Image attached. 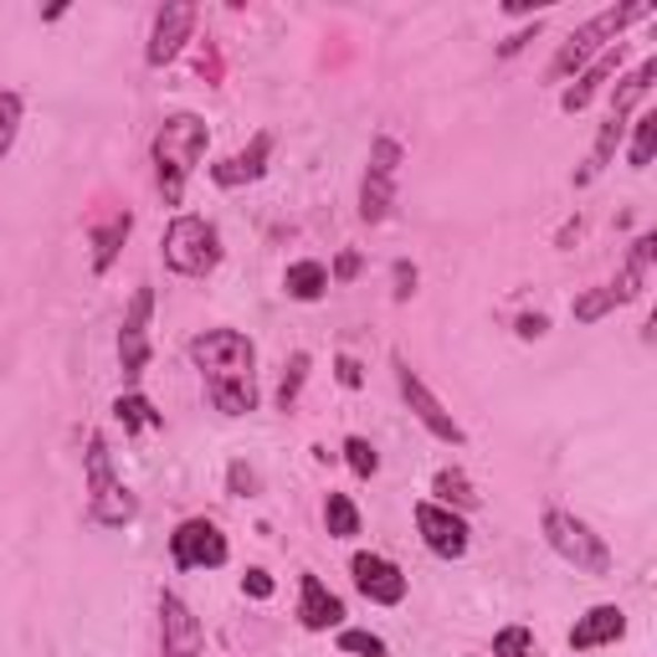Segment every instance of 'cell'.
<instances>
[{
	"label": "cell",
	"instance_id": "1",
	"mask_svg": "<svg viewBox=\"0 0 657 657\" xmlns=\"http://www.w3.org/2000/svg\"><path fill=\"white\" fill-rule=\"evenodd\" d=\"M190 360L206 376V396L221 416L257 411V349L242 329H206L190 339Z\"/></svg>",
	"mask_w": 657,
	"mask_h": 657
},
{
	"label": "cell",
	"instance_id": "2",
	"mask_svg": "<svg viewBox=\"0 0 657 657\" xmlns=\"http://www.w3.org/2000/svg\"><path fill=\"white\" fill-rule=\"evenodd\" d=\"M206 145H211V129H206V119H196V113H175V119L160 123V135L149 145V160H155V180H160L165 206L186 201V180L196 175Z\"/></svg>",
	"mask_w": 657,
	"mask_h": 657
},
{
	"label": "cell",
	"instance_id": "3",
	"mask_svg": "<svg viewBox=\"0 0 657 657\" xmlns=\"http://www.w3.org/2000/svg\"><path fill=\"white\" fill-rule=\"evenodd\" d=\"M647 16H653V0H627V6H606V11H596L586 27L570 31V41H560V52L550 57V82L580 78L611 41H621V31H627L631 21H647Z\"/></svg>",
	"mask_w": 657,
	"mask_h": 657
},
{
	"label": "cell",
	"instance_id": "4",
	"mask_svg": "<svg viewBox=\"0 0 657 657\" xmlns=\"http://www.w3.org/2000/svg\"><path fill=\"white\" fill-rule=\"evenodd\" d=\"M82 468H88V519L103 524V529H123V524L139 519V498L129 494V484L113 472V452H108L103 431H88Z\"/></svg>",
	"mask_w": 657,
	"mask_h": 657
},
{
	"label": "cell",
	"instance_id": "5",
	"mask_svg": "<svg viewBox=\"0 0 657 657\" xmlns=\"http://www.w3.org/2000/svg\"><path fill=\"white\" fill-rule=\"evenodd\" d=\"M539 535H545V545H550V550L560 555L576 576H606V570H611V550H606V539L596 535L580 514L560 509V504H550V509L539 514Z\"/></svg>",
	"mask_w": 657,
	"mask_h": 657
},
{
	"label": "cell",
	"instance_id": "6",
	"mask_svg": "<svg viewBox=\"0 0 657 657\" xmlns=\"http://www.w3.org/2000/svg\"><path fill=\"white\" fill-rule=\"evenodd\" d=\"M165 268L180 272V278H206V272H216V262H221V237H216V227L206 221V216H175L170 227H165Z\"/></svg>",
	"mask_w": 657,
	"mask_h": 657
},
{
	"label": "cell",
	"instance_id": "7",
	"mask_svg": "<svg viewBox=\"0 0 657 657\" xmlns=\"http://www.w3.org/2000/svg\"><path fill=\"white\" fill-rule=\"evenodd\" d=\"M401 145L390 135H376L370 145V165H365V180H360V221L365 227H380L396 206V180H401Z\"/></svg>",
	"mask_w": 657,
	"mask_h": 657
},
{
	"label": "cell",
	"instance_id": "8",
	"mask_svg": "<svg viewBox=\"0 0 657 657\" xmlns=\"http://www.w3.org/2000/svg\"><path fill=\"white\" fill-rule=\"evenodd\" d=\"M390 365H396V386H401V401L411 406V416H416V421H421V427H427L431 437H437V442H447V447H462V442H468V431H462V421H457V416L447 411V406L437 401V396H431V386H427L421 376H416V370H411V360H406L401 349L390 355Z\"/></svg>",
	"mask_w": 657,
	"mask_h": 657
},
{
	"label": "cell",
	"instance_id": "9",
	"mask_svg": "<svg viewBox=\"0 0 657 657\" xmlns=\"http://www.w3.org/2000/svg\"><path fill=\"white\" fill-rule=\"evenodd\" d=\"M231 545L221 535V524L196 514V519H180L170 535V560L175 570H216V565H227Z\"/></svg>",
	"mask_w": 657,
	"mask_h": 657
},
{
	"label": "cell",
	"instance_id": "10",
	"mask_svg": "<svg viewBox=\"0 0 657 657\" xmlns=\"http://www.w3.org/2000/svg\"><path fill=\"white\" fill-rule=\"evenodd\" d=\"M416 529H421V545H427L437 560H462L468 545H472L468 519L452 514V509H442L437 498H421V504H416Z\"/></svg>",
	"mask_w": 657,
	"mask_h": 657
},
{
	"label": "cell",
	"instance_id": "11",
	"mask_svg": "<svg viewBox=\"0 0 657 657\" xmlns=\"http://www.w3.org/2000/svg\"><path fill=\"white\" fill-rule=\"evenodd\" d=\"M149 313H155V288H135L129 313H123V329H119V370L129 390H135V380L145 376V365H149Z\"/></svg>",
	"mask_w": 657,
	"mask_h": 657
},
{
	"label": "cell",
	"instance_id": "12",
	"mask_svg": "<svg viewBox=\"0 0 657 657\" xmlns=\"http://www.w3.org/2000/svg\"><path fill=\"white\" fill-rule=\"evenodd\" d=\"M201 653H206L201 617L175 590H160V657H201Z\"/></svg>",
	"mask_w": 657,
	"mask_h": 657
},
{
	"label": "cell",
	"instance_id": "13",
	"mask_svg": "<svg viewBox=\"0 0 657 657\" xmlns=\"http://www.w3.org/2000/svg\"><path fill=\"white\" fill-rule=\"evenodd\" d=\"M349 576H355V590H360L365 601H376V606H401V601H406V576H401V565L386 560V555L360 550L355 560H349Z\"/></svg>",
	"mask_w": 657,
	"mask_h": 657
},
{
	"label": "cell",
	"instance_id": "14",
	"mask_svg": "<svg viewBox=\"0 0 657 657\" xmlns=\"http://www.w3.org/2000/svg\"><path fill=\"white\" fill-rule=\"evenodd\" d=\"M190 31H196V6H190V0H170V6L155 16V31H149L145 62H149V68H165V62H175V57L186 52Z\"/></svg>",
	"mask_w": 657,
	"mask_h": 657
},
{
	"label": "cell",
	"instance_id": "15",
	"mask_svg": "<svg viewBox=\"0 0 657 657\" xmlns=\"http://www.w3.org/2000/svg\"><path fill=\"white\" fill-rule=\"evenodd\" d=\"M339 621H345V601H339L313 570H303V576H298V627L329 631V627H339Z\"/></svg>",
	"mask_w": 657,
	"mask_h": 657
},
{
	"label": "cell",
	"instance_id": "16",
	"mask_svg": "<svg viewBox=\"0 0 657 657\" xmlns=\"http://www.w3.org/2000/svg\"><path fill=\"white\" fill-rule=\"evenodd\" d=\"M621 637H627V611H621V606H611V601L590 606L586 617L570 627V647H576V653H590V647H611V643H621Z\"/></svg>",
	"mask_w": 657,
	"mask_h": 657
},
{
	"label": "cell",
	"instance_id": "17",
	"mask_svg": "<svg viewBox=\"0 0 657 657\" xmlns=\"http://www.w3.org/2000/svg\"><path fill=\"white\" fill-rule=\"evenodd\" d=\"M621 57H627V41H617V47H606V52L596 57V62H590V68L580 72V78H576V82H570V88L560 93V108H565V113H580V108H590V98H596V93L606 88V78H617Z\"/></svg>",
	"mask_w": 657,
	"mask_h": 657
},
{
	"label": "cell",
	"instance_id": "18",
	"mask_svg": "<svg viewBox=\"0 0 657 657\" xmlns=\"http://www.w3.org/2000/svg\"><path fill=\"white\" fill-rule=\"evenodd\" d=\"M268 155H272V135H252V145H247V149H237L231 160L211 165V180L221 190H237V186H247V180H262Z\"/></svg>",
	"mask_w": 657,
	"mask_h": 657
},
{
	"label": "cell",
	"instance_id": "19",
	"mask_svg": "<svg viewBox=\"0 0 657 657\" xmlns=\"http://www.w3.org/2000/svg\"><path fill=\"white\" fill-rule=\"evenodd\" d=\"M653 257H657V231H643V237L631 242V252H627V262H621L617 282H611V298H617V309H621V303H631V298H643L647 272H653Z\"/></svg>",
	"mask_w": 657,
	"mask_h": 657
},
{
	"label": "cell",
	"instance_id": "20",
	"mask_svg": "<svg viewBox=\"0 0 657 657\" xmlns=\"http://www.w3.org/2000/svg\"><path fill=\"white\" fill-rule=\"evenodd\" d=\"M653 78H657V57H643V62H637V68L627 72V78H617V88H611V113H606V119L631 123L637 103H643V98L653 93Z\"/></svg>",
	"mask_w": 657,
	"mask_h": 657
},
{
	"label": "cell",
	"instance_id": "21",
	"mask_svg": "<svg viewBox=\"0 0 657 657\" xmlns=\"http://www.w3.org/2000/svg\"><path fill=\"white\" fill-rule=\"evenodd\" d=\"M431 494H437V504L452 514H478L484 509V494L472 488V478L462 468H442L437 478H431Z\"/></svg>",
	"mask_w": 657,
	"mask_h": 657
},
{
	"label": "cell",
	"instance_id": "22",
	"mask_svg": "<svg viewBox=\"0 0 657 657\" xmlns=\"http://www.w3.org/2000/svg\"><path fill=\"white\" fill-rule=\"evenodd\" d=\"M129 231H135V216H129V211L108 216V221H98V227H93V272H98V278H103V272L113 268V257L123 252Z\"/></svg>",
	"mask_w": 657,
	"mask_h": 657
},
{
	"label": "cell",
	"instance_id": "23",
	"mask_svg": "<svg viewBox=\"0 0 657 657\" xmlns=\"http://www.w3.org/2000/svg\"><path fill=\"white\" fill-rule=\"evenodd\" d=\"M282 293L298 298V303H319V298L329 293V268H323V262H313V257H303V262H288V272H282Z\"/></svg>",
	"mask_w": 657,
	"mask_h": 657
},
{
	"label": "cell",
	"instance_id": "24",
	"mask_svg": "<svg viewBox=\"0 0 657 657\" xmlns=\"http://www.w3.org/2000/svg\"><path fill=\"white\" fill-rule=\"evenodd\" d=\"M113 416L123 421V431H155L165 427V416L149 406V396H139V390H123L119 401H113Z\"/></svg>",
	"mask_w": 657,
	"mask_h": 657
},
{
	"label": "cell",
	"instance_id": "25",
	"mask_svg": "<svg viewBox=\"0 0 657 657\" xmlns=\"http://www.w3.org/2000/svg\"><path fill=\"white\" fill-rule=\"evenodd\" d=\"M323 529H329V539H355L360 535V509H355V498L349 494L323 498Z\"/></svg>",
	"mask_w": 657,
	"mask_h": 657
},
{
	"label": "cell",
	"instance_id": "26",
	"mask_svg": "<svg viewBox=\"0 0 657 657\" xmlns=\"http://www.w3.org/2000/svg\"><path fill=\"white\" fill-rule=\"evenodd\" d=\"M631 170H647L653 165V155H657V113L653 108H643L637 119H631Z\"/></svg>",
	"mask_w": 657,
	"mask_h": 657
},
{
	"label": "cell",
	"instance_id": "27",
	"mask_svg": "<svg viewBox=\"0 0 657 657\" xmlns=\"http://www.w3.org/2000/svg\"><path fill=\"white\" fill-rule=\"evenodd\" d=\"M309 355H303V349H298L293 360H288V370H282V380H278V406L282 411H293L298 406V396H303V380H309Z\"/></svg>",
	"mask_w": 657,
	"mask_h": 657
},
{
	"label": "cell",
	"instance_id": "28",
	"mask_svg": "<svg viewBox=\"0 0 657 657\" xmlns=\"http://www.w3.org/2000/svg\"><path fill=\"white\" fill-rule=\"evenodd\" d=\"M494 657H535V631L524 621H509V627L494 631Z\"/></svg>",
	"mask_w": 657,
	"mask_h": 657
},
{
	"label": "cell",
	"instance_id": "29",
	"mask_svg": "<svg viewBox=\"0 0 657 657\" xmlns=\"http://www.w3.org/2000/svg\"><path fill=\"white\" fill-rule=\"evenodd\" d=\"M21 113H27V103H21V93H0V160L11 155V145H16V135H21Z\"/></svg>",
	"mask_w": 657,
	"mask_h": 657
},
{
	"label": "cell",
	"instance_id": "30",
	"mask_svg": "<svg viewBox=\"0 0 657 657\" xmlns=\"http://www.w3.org/2000/svg\"><path fill=\"white\" fill-rule=\"evenodd\" d=\"M339 653H349V657H390L386 637H376V631H365V627H339Z\"/></svg>",
	"mask_w": 657,
	"mask_h": 657
},
{
	"label": "cell",
	"instance_id": "31",
	"mask_svg": "<svg viewBox=\"0 0 657 657\" xmlns=\"http://www.w3.org/2000/svg\"><path fill=\"white\" fill-rule=\"evenodd\" d=\"M345 462L355 478H376L380 472V452L370 447V437H345Z\"/></svg>",
	"mask_w": 657,
	"mask_h": 657
},
{
	"label": "cell",
	"instance_id": "32",
	"mask_svg": "<svg viewBox=\"0 0 657 657\" xmlns=\"http://www.w3.org/2000/svg\"><path fill=\"white\" fill-rule=\"evenodd\" d=\"M611 309H617V298H611V288H590V293H580L576 303H570L576 323H601Z\"/></svg>",
	"mask_w": 657,
	"mask_h": 657
},
{
	"label": "cell",
	"instance_id": "33",
	"mask_svg": "<svg viewBox=\"0 0 657 657\" xmlns=\"http://www.w3.org/2000/svg\"><path fill=\"white\" fill-rule=\"evenodd\" d=\"M390 282H396V288H390V298H396V303H411V293H416V282H421V272L411 268V262H396V268H390Z\"/></svg>",
	"mask_w": 657,
	"mask_h": 657
},
{
	"label": "cell",
	"instance_id": "34",
	"mask_svg": "<svg viewBox=\"0 0 657 657\" xmlns=\"http://www.w3.org/2000/svg\"><path fill=\"white\" fill-rule=\"evenodd\" d=\"M335 380H339L345 390H360V386H365L360 360H355V355H335Z\"/></svg>",
	"mask_w": 657,
	"mask_h": 657
},
{
	"label": "cell",
	"instance_id": "35",
	"mask_svg": "<svg viewBox=\"0 0 657 657\" xmlns=\"http://www.w3.org/2000/svg\"><path fill=\"white\" fill-rule=\"evenodd\" d=\"M360 268H365L360 252H339L335 268H329V282H355V278H360Z\"/></svg>",
	"mask_w": 657,
	"mask_h": 657
},
{
	"label": "cell",
	"instance_id": "36",
	"mask_svg": "<svg viewBox=\"0 0 657 657\" xmlns=\"http://www.w3.org/2000/svg\"><path fill=\"white\" fill-rule=\"evenodd\" d=\"M539 27H545V21H539V16H535V27H524V31H514L509 41H498V57H519L524 47H529V41L539 37Z\"/></svg>",
	"mask_w": 657,
	"mask_h": 657
},
{
	"label": "cell",
	"instance_id": "37",
	"mask_svg": "<svg viewBox=\"0 0 657 657\" xmlns=\"http://www.w3.org/2000/svg\"><path fill=\"white\" fill-rule=\"evenodd\" d=\"M227 478H231V494H237V498H252L257 494V472L247 468V462H231Z\"/></svg>",
	"mask_w": 657,
	"mask_h": 657
},
{
	"label": "cell",
	"instance_id": "38",
	"mask_svg": "<svg viewBox=\"0 0 657 657\" xmlns=\"http://www.w3.org/2000/svg\"><path fill=\"white\" fill-rule=\"evenodd\" d=\"M242 590H247V596H257V601H268V596H272V576L262 570V565H252V570L242 576Z\"/></svg>",
	"mask_w": 657,
	"mask_h": 657
},
{
	"label": "cell",
	"instance_id": "39",
	"mask_svg": "<svg viewBox=\"0 0 657 657\" xmlns=\"http://www.w3.org/2000/svg\"><path fill=\"white\" fill-rule=\"evenodd\" d=\"M545 329H550L545 313H524V319H519V339H545Z\"/></svg>",
	"mask_w": 657,
	"mask_h": 657
}]
</instances>
